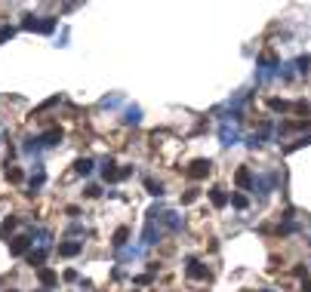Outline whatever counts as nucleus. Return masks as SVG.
I'll use <instances>...</instances> for the list:
<instances>
[{
  "label": "nucleus",
  "instance_id": "1",
  "mask_svg": "<svg viewBox=\"0 0 311 292\" xmlns=\"http://www.w3.org/2000/svg\"><path fill=\"white\" fill-rule=\"evenodd\" d=\"M274 185H278V175H274V172H262V175L253 178V194L259 197V200H265V197L271 194Z\"/></svg>",
  "mask_w": 311,
  "mask_h": 292
},
{
  "label": "nucleus",
  "instance_id": "2",
  "mask_svg": "<svg viewBox=\"0 0 311 292\" xmlns=\"http://www.w3.org/2000/svg\"><path fill=\"white\" fill-rule=\"evenodd\" d=\"M237 142H241V126L222 120V126H219V145H222V148H234Z\"/></svg>",
  "mask_w": 311,
  "mask_h": 292
},
{
  "label": "nucleus",
  "instance_id": "3",
  "mask_svg": "<svg viewBox=\"0 0 311 292\" xmlns=\"http://www.w3.org/2000/svg\"><path fill=\"white\" fill-rule=\"evenodd\" d=\"M210 172H213V160H210V157H197V160H191V166L185 169V175H188V178H194V181L207 178Z\"/></svg>",
  "mask_w": 311,
  "mask_h": 292
},
{
  "label": "nucleus",
  "instance_id": "4",
  "mask_svg": "<svg viewBox=\"0 0 311 292\" xmlns=\"http://www.w3.org/2000/svg\"><path fill=\"white\" fill-rule=\"evenodd\" d=\"M31 237L28 234H19V237H12V240H9V255H28L31 252Z\"/></svg>",
  "mask_w": 311,
  "mask_h": 292
},
{
  "label": "nucleus",
  "instance_id": "5",
  "mask_svg": "<svg viewBox=\"0 0 311 292\" xmlns=\"http://www.w3.org/2000/svg\"><path fill=\"white\" fill-rule=\"evenodd\" d=\"M185 274H188V280H210V268L204 262H194V259L185 265Z\"/></svg>",
  "mask_w": 311,
  "mask_h": 292
},
{
  "label": "nucleus",
  "instance_id": "6",
  "mask_svg": "<svg viewBox=\"0 0 311 292\" xmlns=\"http://www.w3.org/2000/svg\"><path fill=\"white\" fill-rule=\"evenodd\" d=\"M43 181H46V172H43V163H34V175L28 178V194L34 197L40 188H43Z\"/></svg>",
  "mask_w": 311,
  "mask_h": 292
},
{
  "label": "nucleus",
  "instance_id": "7",
  "mask_svg": "<svg viewBox=\"0 0 311 292\" xmlns=\"http://www.w3.org/2000/svg\"><path fill=\"white\" fill-rule=\"evenodd\" d=\"M62 130H59V126H52V130H46L43 136H37V145H40V148H56V145L62 142Z\"/></svg>",
  "mask_w": 311,
  "mask_h": 292
},
{
  "label": "nucleus",
  "instance_id": "8",
  "mask_svg": "<svg viewBox=\"0 0 311 292\" xmlns=\"http://www.w3.org/2000/svg\"><path fill=\"white\" fill-rule=\"evenodd\" d=\"M157 243H160V228H157V222H148L142 231V246L148 249V246H157Z\"/></svg>",
  "mask_w": 311,
  "mask_h": 292
},
{
  "label": "nucleus",
  "instance_id": "9",
  "mask_svg": "<svg viewBox=\"0 0 311 292\" xmlns=\"http://www.w3.org/2000/svg\"><path fill=\"white\" fill-rule=\"evenodd\" d=\"M253 169L250 166H237V172H234V185L237 188H244V191H253Z\"/></svg>",
  "mask_w": 311,
  "mask_h": 292
},
{
  "label": "nucleus",
  "instance_id": "10",
  "mask_svg": "<svg viewBox=\"0 0 311 292\" xmlns=\"http://www.w3.org/2000/svg\"><path fill=\"white\" fill-rule=\"evenodd\" d=\"M160 225L167 228V231H173V234H179L185 222H182V215H179V212H170V209H167V212L160 215Z\"/></svg>",
  "mask_w": 311,
  "mask_h": 292
},
{
  "label": "nucleus",
  "instance_id": "11",
  "mask_svg": "<svg viewBox=\"0 0 311 292\" xmlns=\"http://www.w3.org/2000/svg\"><path fill=\"white\" fill-rule=\"evenodd\" d=\"M120 120H123V126H139L142 123V108L139 105H126Z\"/></svg>",
  "mask_w": 311,
  "mask_h": 292
},
{
  "label": "nucleus",
  "instance_id": "12",
  "mask_svg": "<svg viewBox=\"0 0 311 292\" xmlns=\"http://www.w3.org/2000/svg\"><path fill=\"white\" fill-rule=\"evenodd\" d=\"M83 252V240H68V243H59V255L62 259H74V255Z\"/></svg>",
  "mask_w": 311,
  "mask_h": 292
},
{
  "label": "nucleus",
  "instance_id": "13",
  "mask_svg": "<svg viewBox=\"0 0 311 292\" xmlns=\"http://www.w3.org/2000/svg\"><path fill=\"white\" fill-rule=\"evenodd\" d=\"M37 280H40L43 289H52V286L59 283V274L52 271V268H37Z\"/></svg>",
  "mask_w": 311,
  "mask_h": 292
},
{
  "label": "nucleus",
  "instance_id": "14",
  "mask_svg": "<svg viewBox=\"0 0 311 292\" xmlns=\"http://www.w3.org/2000/svg\"><path fill=\"white\" fill-rule=\"evenodd\" d=\"M102 178L105 181H120V169H117V163L111 157H105V163H102Z\"/></svg>",
  "mask_w": 311,
  "mask_h": 292
},
{
  "label": "nucleus",
  "instance_id": "15",
  "mask_svg": "<svg viewBox=\"0 0 311 292\" xmlns=\"http://www.w3.org/2000/svg\"><path fill=\"white\" fill-rule=\"evenodd\" d=\"M210 203H213L216 209H225V206L231 203V197L225 194V188H213V191H210Z\"/></svg>",
  "mask_w": 311,
  "mask_h": 292
},
{
  "label": "nucleus",
  "instance_id": "16",
  "mask_svg": "<svg viewBox=\"0 0 311 292\" xmlns=\"http://www.w3.org/2000/svg\"><path fill=\"white\" fill-rule=\"evenodd\" d=\"M25 262H28L31 268H40V265L46 262V249H31V252L25 255Z\"/></svg>",
  "mask_w": 311,
  "mask_h": 292
},
{
  "label": "nucleus",
  "instance_id": "17",
  "mask_svg": "<svg viewBox=\"0 0 311 292\" xmlns=\"http://www.w3.org/2000/svg\"><path fill=\"white\" fill-rule=\"evenodd\" d=\"M142 255H145V246H123V249H120V262L142 259Z\"/></svg>",
  "mask_w": 311,
  "mask_h": 292
},
{
  "label": "nucleus",
  "instance_id": "18",
  "mask_svg": "<svg viewBox=\"0 0 311 292\" xmlns=\"http://www.w3.org/2000/svg\"><path fill=\"white\" fill-rule=\"evenodd\" d=\"M126 243H130V228H117V231H114V240H111V246H114V249H123Z\"/></svg>",
  "mask_w": 311,
  "mask_h": 292
},
{
  "label": "nucleus",
  "instance_id": "19",
  "mask_svg": "<svg viewBox=\"0 0 311 292\" xmlns=\"http://www.w3.org/2000/svg\"><path fill=\"white\" fill-rule=\"evenodd\" d=\"M59 25V15H40V34H52Z\"/></svg>",
  "mask_w": 311,
  "mask_h": 292
},
{
  "label": "nucleus",
  "instance_id": "20",
  "mask_svg": "<svg viewBox=\"0 0 311 292\" xmlns=\"http://www.w3.org/2000/svg\"><path fill=\"white\" fill-rule=\"evenodd\" d=\"M93 166H96V160H89V157H80V160L74 163V172H77V175H89V172H93Z\"/></svg>",
  "mask_w": 311,
  "mask_h": 292
},
{
  "label": "nucleus",
  "instance_id": "21",
  "mask_svg": "<svg viewBox=\"0 0 311 292\" xmlns=\"http://www.w3.org/2000/svg\"><path fill=\"white\" fill-rule=\"evenodd\" d=\"M22 28L25 31H40V15H34V12L22 15Z\"/></svg>",
  "mask_w": 311,
  "mask_h": 292
},
{
  "label": "nucleus",
  "instance_id": "22",
  "mask_svg": "<svg viewBox=\"0 0 311 292\" xmlns=\"http://www.w3.org/2000/svg\"><path fill=\"white\" fill-rule=\"evenodd\" d=\"M268 108H271V111H278V114H287V111H293V105H290L287 99H268Z\"/></svg>",
  "mask_w": 311,
  "mask_h": 292
},
{
  "label": "nucleus",
  "instance_id": "23",
  "mask_svg": "<svg viewBox=\"0 0 311 292\" xmlns=\"http://www.w3.org/2000/svg\"><path fill=\"white\" fill-rule=\"evenodd\" d=\"M22 151L28 154V157H40V145H37V139H25V145H22Z\"/></svg>",
  "mask_w": 311,
  "mask_h": 292
},
{
  "label": "nucleus",
  "instance_id": "24",
  "mask_svg": "<svg viewBox=\"0 0 311 292\" xmlns=\"http://www.w3.org/2000/svg\"><path fill=\"white\" fill-rule=\"evenodd\" d=\"M145 191H148L151 197H163L167 191H163V185L160 181H154V178H145Z\"/></svg>",
  "mask_w": 311,
  "mask_h": 292
},
{
  "label": "nucleus",
  "instance_id": "25",
  "mask_svg": "<svg viewBox=\"0 0 311 292\" xmlns=\"http://www.w3.org/2000/svg\"><path fill=\"white\" fill-rule=\"evenodd\" d=\"M22 178H25V175H22V169H19V166H9V163H6V181H12V185H19Z\"/></svg>",
  "mask_w": 311,
  "mask_h": 292
},
{
  "label": "nucleus",
  "instance_id": "26",
  "mask_svg": "<svg viewBox=\"0 0 311 292\" xmlns=\"http://www.w3.org/2000/svg\"><path fill=\"white\" fill-rule=\"evenodd\" d=\"M15 225H19V218H6V222L0 225V237H9L15 231Z\"/></svg>",
  "mask_w": 311,
  "mask_h": 292
},
{
  "label": "nucleus",
  "instance_id": "27",
  "mask_svg": "<svg viewBox=\"0 0 311 292\" xmlns=\"http://www.w3.org/2000/svg\"><path fill=\"white\" fill-rule=\"evenodd\" d=\"M247 203H250V200H247L244 194H231V206H234V209H247Z\"/></svg>",
  "mask_w": 311,
  "mask_h": 292
},
{
  "label": "nucleus",
  "instance_id": "28",
  "mask_svg": "<svg viewBox=\"0 0 311 292\" xmlns=\"http://www.w3.org/2000/svg\"><path fill=\"white\" fill-rule=\"evenodd\" d=\"M12 34H15V28H12V25H3V28H0V46H3L6 40H12Z\"/></svg>",
  "mask_w": 311,
  "mask_h": 292
},
{
  "label": "nucleus",
  "instance_id": "29",
  "mask_svg": "<svg viewBox=\"0 0 311 292\" xmlns=\"http://www.w3.org/2000/svg\"><path fill=\"white\" fill-rule=\"evenodd\" d=\"M308 65H311V56H299L296 59V71H299V74H308Z\"/></svg>",
  "mask_w": 311,
  "mask_h": 292
},
{
  "label": "nucleus",
  "instance_id": "30",
  "mask_svg": "<svg viewBox=\"0 0 311 292\" xmlns=\"http://www.w3.org/2000/svg\"><path fill=\"white\" fill-rule=\"evenodd\" d=\"M120 102H123V99H120V96H105V99H102V102H99V105H102V108H117V105H120Z\"/></svg>",
  "mask_w": 311,
  "mask_h": 292
},
{
  "label": "nucleus",
  "instance_id": "31",
  "mask_svg": "<svg viewBox=\"0 0 311 292\" xmlns=\"http://www.w3.org/2000/svg\"><path fill=\"white\" fill-rule=\"evenodd\" d=\"M293 111H296V114H305V117H308V114H311V105H308V102H296V105H293Z\"/></svg>",
  "mask_w": 311,
  "mask_h": 292
},
{
  "label": "nucleus",
  "instance_id": "32",
  "mask_svg": "<svg viewBox=\"0 0 311 292\" xmlns=\"http://www.w3.org/2000/svg\"><path fill=\"white\" fill-rule=\"evenodd\" d=\"M52 105H59V96H52V99H46V102H43V105H40V108H37V111H34V114H40V111H49V108H52ZM34 114H31V117H34Z\"/></svg>",
  "mask_w": 311,
  "mask_h": 292
},
{
  "label": "nucleus",
  "instance_id": "33",
  "mask_svg": "<svg viewBox=\"0 0 311 292\" xmlns=\"http://www.w3.org/2000/svg\"><path fill=\"white\" fill-rule=\"evenodd\" d=\"M247 148H250V151L262 148V136H250V139H247Z\"/></svg>",
  "mask_w": 311,
  "mask_h": 292
},
{
  "label": "nucleus",
  "instance_id": "34",
  "mask_svg": "<svg viewBox=\"0 0 311 292\" xmlns=\"http://www.w3.org/2000/svg\"><path fill=\"white\" fill-rule=\"evenodd\" d=\"M194 200H197V191H185V194H182V203H194Z\"/></svg>",
  "mask_w": 311,
  "mask_h": 292
},
{
  "label": "nucleus",
  "instance_id": "35",
  "mask_svg": "<svg viewBox=\"0 0 311 292\" xmlns=\"http://www.w3.org/2000/svg\"><path fill=\"white\" fill-rule=\"evenodd\" d=\"M99 194H102V188H99V185H89V188H86V197H89V200L99 197Z\"/></svg>",
  "mask_w": 311,
  "mask_h": 292
},
{
  "label": "nucleus",
  "instance_id": "36",
  "mask_svg": "<svg viewBox=\"0 0 311 292\" xmlns=\"http://www.w3.org/2000/svg\"><path fill=\"white\" fill-rule=\"evenodd\" d=\"M151 280H154V277H151V274H139V277H136V283H139V286H145V283H151Z\"/></svg>",
  "mask_w": 311,
  "mask_h": 292
},
{
  "label": "nucleus",
  "instance_id": "37",
  "mask_svg": "<svg viewBox=\"0 0 311 292\" xmlns=\"http://www.w3.org/2000/svg\"><path fill=\"white\" fill-rule=\"evenodd\" d=\"M6 292H19V289H6Z\"/></svg>",
  "mask_w": 311,
  "mask_h": 292
},
{
  "label": "nucleus",
  "instance_id": "38",
  "mask_svg": "<svg viewBox=\"0 0 311 292\" xmlns=\"http://www.w3.org/2000/svg\"><path fill=\"white\" fill-rule=\"evenodd\" d=\"M40 292H49V289H40Z\"/></svg>",
  "mask_w": 311,
  "mask_h": 292
}]
</instances>
